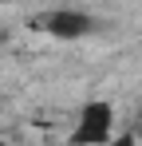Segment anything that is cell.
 Listing matches in <instances>:
<instances>
[{
	"label": "cell",
	"mask_w": 142,
	"mask_h": 146,
	"mask_svg": "<svg viewBox=\"0 0 142 146\" xmlns=\"http://www.w3.org/2000/svg\"><path fill=\"white\" fill-rule=\"evenodd\" d=\"M115 134H118L115 130V103L87 99L75 111V122L67 130V146H107Z\"/></svg>",
	"instance_id": "obj_1"
},
{
	"label": "cell",
	"mask_w": 142,
	"mask_h": 146,
	"mask_svg": "<svg viewBox=\"0 0 142 146\" xmlns=\"http://www.w3.org/2000/svg\"><path fill=\"white\" fill-rule=\"evenodd\" d=\"M44 32L55 36V40H83L95 32V20L83 12V8H55L44 16Z\"/></svg>",
	"instance_id": "obj_2"
},
{
	"label": "cell",
	"mask_w": 142,
	"mask_h": 146,
	"mask_svg": "<svg viewBox=\"0 0 142 146\" xmlns=\"http://www.w3.org/2000/svg\"><path fill=\"white\" fill-rule=\"evenodd\" d=\"M107 146H142V142H138V134H134V130H122V134H115Z\"/></svg>",
	"instance_id": "obj_3"
},
{
	"label": "cell",
	"mask_w": 142,
	"mask_h": 146,
	"mask_svg": "<svg viewBox=\"0 0 142 146\" xmlns=\"http://www.w3.org/2000/svg\"><path fill=\"white\" fill-rule=\"evenodd\" d=\"M0 146H8V142H4V138H0Z\"/></svg>",
	"instance_id": "obj_4"
}]
</instances>
